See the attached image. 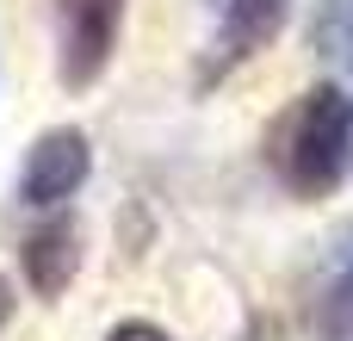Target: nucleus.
<instances>
[{"label": "nucleus", "mask_w": 353, "mask_h": 341, "mask_svg": "<svg viewBox=\"0 0 353 341\" xmlns=\"http://www.w3.org/2000/svg\"><path fill=\"white\" fill-rule=\"evenodd\" d=\"M19 267H25L31 298H62L74 286V273H81V224L68 211H56L50 224H37L19 242Z\"/></svg>", "instance_id": "5"}, {"label": "nucleus", "mask_w": 353, "mask_h": 341, "mask_svg": "<svg viewBox=\"0 0 353 341\" xmlns=\"http://www.w3.org/2000/svg\"><path fill=\"white\" fill-rule=\"evenodd\" d=\"M124 6L130 0H50L56 12V81L68 93H87L124 37Z\"/></svg>", "instance_id": "2"}, {"label": "nucleus", "mask_w": 353, "mask_h": 341, "mask_svg": "<svg viewBox=\"0 0 353 341\" xmlns=\"http://www.w3.org/2000/svg\"><path fill=\"white\" fill-rule=\"evenodd\" d=\"M310 323H316V335H323V341H353V261L323 286Z\"/></svg>", "instance_id": "6"}, {"label": "nucleus", "mask_w": 353, "mask_h": 341, "mask_svg": "<svg viewBox=\"0 0 353 341\" xmlns=\"http://www.w3.org/2000/svg\"><path fill=\"white\" fill-rule=\"evenodd\" d=\"M93 174V143L81 124H50L25 162H19V205H37V211H56L81 193V180Z\"/></svg>", "instance_id": "3"}, {"label": "nucleus", "mask_w": 353, "mask_h": 341, "mask_svg": "<svg viewBox=\"0 0 353 341\" xmlns=\"http://www.w3.org/2000/svg\"><path fill=\"white\" fill-rule=\"evenodd\" d=\"M6 317H12V280L0 273V329H6Z\"/></svg>", "instance_id": "8"}, {"label": "nucleus", "mask_w": 353, "mask_h": 341, "mask_svg": "<svg viewBox=\"0 0 353 341\" xmlns=\"http://www.w3.org/2000/svg\"><path fill=\"white\" fill-rule=\"evenodd\" d=\"M105 341H174L161 323H149V317H124V323H112Z\"/></svg>", "instance_id": "7"}, {"label": "nucleus", "mask_w": 353, "mask_h": 341, "mask_svg": "<svg viewBox=\"0 0 353 341\" xmlns=\"http://www.w3.org/2000/svg\"><path fill=\"white\" fill-rule=\"evenodd\" d=\"M267 162L292 199H304V205L329 199L353 162V99L335 81H316L310 93H298L292 112L267 137Z\"/></svg>", "instance_id": "1"}, {"label": "nucleus", "mask_w": 353, "mask_h": 341, "mask_svg": "<svg viewBox=\"0 0 353 341\" xmlns=\"http://www.w3.org/2000/svg\"><path fill=\"white\" fill-rule=\"evenodd\" d=\"M205 6H211V56L199 75L205 87L223 81L230 68H242L248 56H261L292 12V0H205Z\"/></svg>", "instance_id": "4"}]
</instances>
